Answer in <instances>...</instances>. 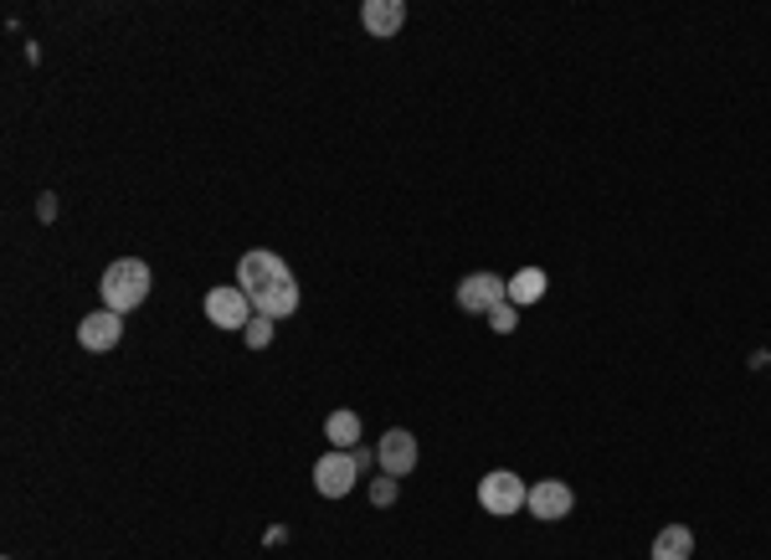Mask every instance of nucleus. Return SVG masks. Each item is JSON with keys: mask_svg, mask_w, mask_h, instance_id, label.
I'll return each mask as SVG.
<instances>
[{"mask_svg": "<svg viewBox=\"0 0 771 560\" xmlns=\"http://www.w3.org/2000/svg\"><path fill=\"white\" fill-rule=\"evenodd\" d=\"M150 268L139 262V257H118V262H108L103 268V308H114V314H129V308H139L145 299H150Z\"/></svg>", "mask_w": 771, "mask_h": 560, "instance_id": "nucleus-1", "label": "nucleus"}, {"mask_svg": "<svg viewBox=\"0 0 771 560\" xmlns=\"http://www.w3.org/2000/svg\"><path fill=\"white\" fill-rule=\"evenodd\" d=\"M525 499H530V489H525V478L509 474V468H494V474L479 478V504H484L488 514H499V520L520 514Z\"/></svg>", "mask_w": 771, "mask_h": 560, "instance_id": "nucleus-2", "label": "nucleus"}, {"mask_svg": "<svg viewBox=\"0 0 771 560\" xmlns=\"http://www.w3.org/2000/svg\"><path fill=\"white\" fill-rule=\"evenodd\" d=\"M288 278H294V272H288V262L278 253H242V262H237V289L248 293V299L278 289Z\"/></svg>", "mask_w": 771, "mask_h": 560, "instance_id": "nucleus-3", "label": "nucleus"}, {"mask_svg": "<svg viewBox=\"0 0 771 560\" xmlns=\"http://www.w3.org/2000/svg\"><path fill=\"white\" fill-rule=\"evenodd\" d=\"M509 299V278L499 272H469L463 283H458V308L463 314H488V308H499Z\"/></svg>", "mask_w": 771, "mask_h": 560, "instance_id": "nucleus-4", "label": "nucleus"}, {"mask_svg": "<svg viewBox=\"0 0 771 560\" xmlns=\"http://www.w3.org/2000/svg\"><path fill=\"white\" fill-rule=\"evenodd\" d=\"M525 510H530V520L555 525V520H566V514L576 510V493H571V483H561V478H540V483H530Z\"/></svg>", "mask_w": 771, "mask_h": 560, "instance_id": "nucleus-5", "label": "nucleus"}, {"mask_svg": "<svg viewBox=\"0 0 771 560\" xmlns=\"http://www.w3.org/2000/svg\"><path fill=\"white\" fill-rule=\"evenodd\" d=\"M355 478H360V463H355V453H324V458L314 463V489L324 493V499H345V493L355 489Z\"/></svg>", "mask_w": 771, "mask_h": 560, "instance_id": "nucleus-6", "label": "nucleus"}, {"mask_svg": "<svg viewBox=\"0 0 771 560\" xmlns=\"http://www.w3.org/2000/svg\"><path fill=\"white\" fill-rule=\"evenodd\" d=\"M206 319L217 324V329H248L252 324V299L242 289H211L206 293Z\"/></svg>", "mask_w": 771, "mask_h": 560, "instance_id": "nucleus-7", "label": "nucleus"}, {"mask_svg": "<svg viewBox=\"0 0 771 560\" xmlns=\"http://www.w3.org/2000/svg\"><path fill=\"white\" fill-rule=\"evenodd\" d=\"M118 340H124V314H114V308H99V314H88L78 324V345L93 350V355H108Z\"/></svg>", "mask_w": 771, "mask_h": 560, "instance_id": "nucleus-8", "label": "nucleus"}, {"mask_svg": "<svg viewBox=\"0 0 771 560\" xmlns=\"http://www.w3.org/2000/svg\"><path fill=\"white\" fill-rule=\"evenodd\" d=\"M376 463H381L391 478H406L417 468V438H412L406 427H391L381 438V447H376Z\"/></svg>", "mask_w": 771, "mask_h": 560, "instance_id": "nucleus-9", "label": "nucleus"}, {"mask_svg": "<svg viewBox=\"0 0 771 560\" xmlns=\"http://www.w3.org/2000/svg\"><path fill=\"white\" fill-rule=\"evenodd\" d=\"M360 21H366L370 36H396L406 26V5L402 0H366V5H360Z\"/></svg>", "mask_w": 771, "mask_h": 560, "instance_id": "nucleus-10", "label": "nucleus"}, {"mask_svg": "<svg viewBox=\"0 0 771 560\" xmlns=\"http://www.w3.org/2000/svg\"><path fill=\"white\" fill-rule=\"evenodd\" d=\"M252 314H263V319H288V314H299V283L288 278V283H278V289H268V293H257L252 299Z\"/></svg>", "mask_w": 771, "mask_h": 560, "instance_id": "nucleus-11", "label": "nucleus"}, {"mask_svg": "<svg viewBox=\"0 0 771 560\" xmlns=\"http://www.w3.org/2000/svg\"><path fill=\"white\" fill-rule=\"evenodd\" d=\"M694 556V535L689 525H664L654 535V560H689Z\"/></svg>", "mask_w": 771, "mask_h": 560, "instance_id": "nucleus-12", "label": "nucleus"}, {"mask_svg": "<svg viewBox=\"0 0 771 560\" xmlns=\"http://www.w3.org/2000/svg\"><path fill=\"white\" fill-rule=\"evenodd\" d=\"M545 299V272L540 268H520L515 278H509V304L515 308H530Z\"/></svg>", "mask_w": 771, "mask_h": 560, "instance_id": "nucleus-13", "label": "nucleus"}, {"mask_svg": "<svg viewBox=\"0 0 771 560\" xmlns=\"http://www.w3.org/2000/svg\"><path fill=\"white\" fill-rule=\"evenodd\" d=\"M324 438L335 442L340 453H355V447H360V417H355V411H330V422H324Z\"/></svg>", "mask_w": 771, "mask_h": 560, "instance_id": "nucleus-14", "label": "nucleus"}, {"mask_svg": "<svg viewBox=\"0 0 771 560\" xmlns=\"http://www.w3.org/2000/svg\"><path fill=\"white\" fill-rule=\"evenodd\" d=\"M484 319L494 324V329H499V335H509V329H515V324H520V308H515V304H509V299H504L499 308H488Z\"/></svg>", "mask_w": 771, "mask_h": 560, "instance_id": "nucleus-15", "label": "nucleus"}, {"mask_svg": "<svg viewBox=\"0 0 771 560\" xmlns=\"http://www.w3.org/2000/svg\"><path fill=\"white\" fill-rule=\"evenodd\" d=\"M242 340L252 345V350H263V345L273 340V319H263V314H252V324L242 329Z\"/></svg>", "mask_w": 771, "mask_h": 560, "instance_id": "nucleus-16", "label": "nucleus"}, {"mask_svg": "<svg viewBox=\"0 0 771 560\" xmlns=\"http://www.w3.org/2000/svg\"><path fill=\"white\" fill-rule=\"evenodd\" d=\"M370 504H376V510H386V504H396V478L386 474V478H376V483H370Z\"/></svg>", "mask_w": 771, "mask_h": 560, "instance_id": "nucleus-17", "label": "nucleus"}]
</instances>
